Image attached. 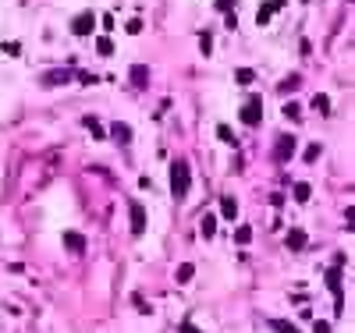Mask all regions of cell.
I'll use <instances>...</instances> for the list:
<instances>
[{
  "label": "cell",
  "mask_w": 355,
  "mask_h": 333,
  "mask_svg": "<svg viewBox=\"0 0 355 333\" xmlns=\"http://www.w3.org/2000/svg\"><path fill=\"white\" fill-rule=\"evenodd\" d=\"M299 114H302V107H299V103H284V117H291V120H299Z\"/></svg>",
  "instance_id": "obj_24"
},
{
  "label": "cell",
  "mask_w": 355,
  "mask_h": 333,
  "mask_svg": "<svg viewBox=\"0 0 355 333\" xmlns=\"http://www.w3.org/2000/svg\"><path fill=\"white\" fill-rule=\"evenodd\" d=\"M316 160H320V142H313L305 149V163H316Z\"/></svg>",
  "instance_id": "obj_27"
},
{
  "label": "cell",
  "mask_w": 355,
  "mask_h": 333,
  "mask_svg": "<svg viewBox=\"0 0 355 333\" xmlns=\"http://www.w3.org/2000/svg\"><path fill=\"white\" fill-rule=\"evenodd\" d=\"M4 53H7V57H22V43H14V39L4 43Z\"/></svg>",
  "instance_id": "obj_26"
},
{
  "label": "cell",
  "mask_w": 355,
  "mask_h": 333,
  "mask_svg": "<svg viewBox=\"0 0 355 333\" xmlns=\"http://www.w3.org/2000/svg\"><path fill=\"white\" fill-rule=\"evenodd\" d=\"M305 241H309V238H305L302 227H291V231L284 234V245H288L291 252H302V248H305Z\"/></svg>",
  "instance_id": "obj_6"
},
{
  "label": "cell",
  "mask_w": 355,
  "mask_h": 333,
  "mask_svg": "<svg viewBox=\"0 0 355 333\" xmlns=\"http://www.w3.org/2000/svg\"><path fill=\"white\" fill-rule=\"evenodd\" d=\"M68 78H71L68 71H47V74H43V85H61V82H68Z\"/></svg>",
  "instance_id": "obj_15"
},
{
  "label": "cell",
  "mask_w": 355,
  "mask_h": 333,
  "mask_svg": "<svg viewBox=\"0 0 355 333\" xmlns=\"http://www.w3.org/2000/svg\"><path fill=\"white\" fill-rule=\"evenodd\" d=\"M284 4V0H274V4H259V11H256V22L259 25H270V18H274V11Z\"/></svg>",
  "instance_id": "obj_7"
},
{
  "label": "cell",
  "mask_w": 355,
  "mask_h": 333,
  "mask_svg": "<svg viewBox=\"0 0 355 333\" xmlns=\"http://www.w3.org/2000/svg\"><path fill=\"white\" fill-rule=\"evenodd\" d=\"M93 25H96V14L93 11H82L75 22H71V32L75 36H93Z\"/></svg>",
  "instance_id": "obj_3"
},
{
  "label": "cell",
  "mask_w": 355,
  "mask_h": 333,
  "mask_svg": "<svg viewBox=\"0 0 355 333\" xmlns=\"http://www.w3.org/2000/svg\"><path fill=\"white\" fill-rule=\"evenodd\" d=\"M96 53H100V57H110V53H114L110 36H100V39H96Z\"/></svg>",
  "instance_id": "obj_19"
},
{
  "label": "cell",
  "mask_w": 355,
  "mask_h": 333,
  "mask_svg": "<svg viewBox=\"0 0 355 333\" xmlns=\"http://www.w3.org/2000/svg\"><path fill=\"white\" fill-rule=\"evenodd\" d=\"M64 248H68V252H82V248H85V238H82L78 231H64Z\"/></svg>",
  "instance_id": "obj_8"
},
{
  "label": "cell",
  "mask_w": 355,
  "mask_h": 333,
  "mask_svg": "<svg viewBox=\"0 0 355 333\" xmlns=\"http://www.w3.org/2000/svg\"><path fill=\"white\" fill-rule=\"evenodd\" d=\"M238 117H242V124H249V128H256V124H259V120H263V99H256V96H253V99H249V103H245V107L238 110Z\"/></svg>",
  "instance_id": "obj_2"
},
{
  "label": "cell",
  "mask_w": 355,
  "mask_h": 333,
  "mask_svg": "<svg viewBox=\"0 0 355 333\" xmlns=\"http://www.w3.org/2000/svg\"><path fill=\"white\" fill-rule=\"evenodd\" d=\"M327 287L334 291V298L341 294V266H330V269H327Z\"/></svg>",
  "instance_id": "obj_11"
},
{
  "label": "cell",
  "mask_w": 355,
  "mask_h": 333,
  "mask_svg": "<svg viewBox=\"0 0 355 333\" xmlns=\"http://www.w3.org/2000/svg\"><path fill=\"white\" fill-rule=\"evenodd\" d=\"M85 128H89V135H93V139H107V135H103V124H100V120L85 117Z\"/></svg>",
  "instance_id": "obj_22"
},
{
  "label": "cell",
  "mask_w": 355,
  "mask_h": 333,
  "mask_svg": "<svg viewBox=\"0 0 355 333\" xmlns=\"http://www.w3.org/2000/svg\"><path fill=\"white\" fill-rule=\"evenodd\" d=\"M234 241H238V245H249V241H253V227L238 223V227H234Z\"/></svg>",
  "instance_id": "obj_14"
},
{
  "label": "cell",
  "mask_w": 355,
  "mask_h": 333,
  "mask_svg": "<svg viewBox=\"0 0 355 333\" xmlns=\"http://www.w3.org/2000/svg\"><path fill=\"white\" fill-rule=\"evenodd\" d=\"M309 195H313V188H309L305 181H299V185H295V202H309Z\"/></svg>",
  "instance_id": "obj_21"
},
{
  "label": "cell",
  "mask_w": 355,
  "mask_h": 333,
  "mask_svg": "<svg viewBox=\"0 0 355 333\" xmlns=\"http://www.w3.org/2000/svg\"><path fill=\"white\" fill-rule=\"evenodd\" d=\"M220 216H224V220H234V216H238V202H234L231 195H220Z\"/></svg>",
  "instance_id": "obj_9"
},
{
  "label": "cell",
  "mask_w": 355,
  "mask_h": 333,
  "mask_svg": "<svg viewBox=\"0 0 355 333\" xmlns=\"http://www.w3.org/2000/svg\"><path fill=\"white\" fill-rule=\"evenodd\" d=\"M178 333H203L196 323H181V330H178Z\"/></svg>",
  "instance_id": "obj_30"
},
{
  "label": "cell",
  "mask_w": 355,
  "mask_h": 333,
  "mask_svg": "<svg viewBox=\"0 0 355 333\" xmlns=\"http://www.w3.org/2000/svg\"><path fill=\"white\" fill-rule=\"evenodd\" d=\"M217 135H220V142H228V145H234V131H231L228 124H220V128H217Z\"/></svg>",
  "instance_id": "obj_25"
},
{
  "label": "cell",
  "mask_w": 355,
  "mask_h": 333,
  "mask_svg": "<svg viewBox=\"0 0 355 333\" xmlns=\"http://www.w3.org/2000/svg\"><path fill=\"white\" fill-rule=\"evenodd\" d=\"M295 145H299V142H295V135H280V139H277V160L288 163L295 156Z\"/></svg>",
  "instance_id": "obj_4"
},
{
  "label": "cell",
  "mask_w": 355,
  "mask_h": 333,
  "mask_svg": "<svg viewBox=\"0 0 355 333\" xmlns=\"http://www.w3.org/2000/svg\"><path fill=\"white\" fill-rule=\"evenodd\" d=\"M313 333H330V323H320V319H316V323H313Z\"/></svg>",
  "instance_id": "obj_31"
},
{
  "label": "cell",
  "mask_w": 355,
  "mask_h": 333,
  "mask_svg": "<svg viewBox=\"0 0 355 333\" xmlns=\"http://www.w3.org/2000/svg\"><path fill=\"white\" fill-rule=\"evenodd\" d=\"M125 28H128L131 36H139V32H142V18H131V22H125Z\"/></svg>",
  "instance_id": "obj_28"
},
{
  "label": "cell",
  "mask_w": 355,
  "mask_h": 333,
  "mask_svg": "<svg viewBox=\"0 0 355 333\" xmlns=\"http://www.w3.org/2000/svg\"><path fill=\"white\" fill-rule=\"evenodd\" d=\"M78 82H82V85H93V82H96V74H89V71H82V74H78Z\"/></svg>",
  "instance_id": "obj_32"
},
{
  "label": "cell",
  "mask_w": 355,
  "mask_h": 333,
  "mask_svg": "<svg viewBox=\"0 0 355 333\" xmlns=\"http://www.w3.org/2000/svg\"><path fill=\"white\" fill-rule=\"evenodd\" d=\"M270 330H277V333H299V326L288 323V319H270Z\"/></svg>",
  "instance_id": "obj_18"
},
{
  "label": "cell",
  "mask_w": 355,
  "mask_h": 333,
  "mask_svg": "<svg viewBox=\"0 0 355 333\" xmlns=\"http://www.w3.org/2000/svg\"><path fill=\"white\" fill-rule=\"evenodd\" d=\"M199 231H203V238H213V234H217V216H213V213H203Z\"/></svg>",
  "instance_id": "obj_13"
},
{
  "label": "cell",
  "mask_w": 355,
  "mask_h": 333,
  "mask_svg": "<svg viewBox=\"0 0 355 333\" xmlns=\"http://www.w3.org/2000/svg\"><path fill=\"white\" fill-rule=\"evenodd\" d=\"M299 85H302V78H299V74H291L288 82H280V93H295Z\"/></svg>",
  "instance_id": "obj_23"
},
{
  "label": "cell",
  "mask_w": 355,
  "mask_h": 333,
  "mask_svg": "<svg viewBox=\"0 0 355 333\" xmlns=\"http://www.w3.org/2000/svg\"><path fill=\"white\" fill-rule=\"evenodd\" d=\"M234 82H238V85H253L256 82V71L253 68H238V71H234Z\"/></svg>",
  "instance_id": "obj_16"
},
{
  "label": "cell",
  "mask_w": 355,
  "mask_h": 333,
  "mask_svg": "<svg viewBox=\"0 0 355 333\" xmlns=\"http://www.w3.org/2000/svg\"><path fill=\"white\" fill-rule=\"evenodd\" d=\"M188 185H192L188 163H185V160H174V163H171V191H174V199H185V195H188Z\"/></svg>",
  "instance_id": "obj_1"
},
{
  "label": "cell",
  "mask_w": 355,
  "mask_h": 333,
  "mask_svg": "<svg viewBox=\"0 0 355 333\" xmlns=\"http://www.w3.org/2000/svg\"><path fill=\"white\" fill-rule=\"evenodd\" d=\"M231 7H234V0H217V11H224V14H228Z\"/></svg>",
  "instance_id": "obj_33"
},
{
  "label": "cell",
  "mask_w": 355,
  "mask_h": 333,
  "mask_svg": "<svg viewBox=\"0 0 355 333\" xmlns=\"http://www.w3.org/2000/svg\"><path fill=\"white\" fill-rule=\"evenodd\" d=\"M345 227H348V231H352V227H355V209L348 206V216H345Z\"/></svg>",
  "instance_id": "obj_35"
},
{
  "label": "cell",
  "mask_w": 355,
  "mask_h": 333,
  "mask_svg": "<svg viewBox=\"0 0 355 333\" xmlns=\"http://www.w3.org/2000/svg\"><path fill=\"white\" fill-rule=\"evenodd\" d=\"M128 74H131V85H139V89H142L146 82H150V68H146V64H135Z\"/></svg>",
  "instance_id": "obj_12"
},
{
  "label": "cell",
  "mask_w": 355,
  "mask_h": 333,
  "mask_svg": "<svg viewBox=\"0 0 355 333\" xmlns=\"http://www.w3.org/2000/svg\"><path fill=\"white\" fill-rule=\"evenodd\" d=\"M199 47H203V53H210V47H213V36H210V32H203V36H199Z\"/></svg>",
  "instance_id": "obj_29"
},
{
  "label": "cell",
  "mask_w": 355,
  "mask_h": 333,
  "mask_svg": "<svg viewBox=\"0 0 355 333\" xmlns=\"http://www.w3.org/2000/svg\"><path fill=\"white\" fill-rule=\"evenodd\" d=\"M128 209H131V234L139 238V234L146 231V206H142V202H131Z\"/></svg>",
  "instance_id": "obj_5"
},
{
  "label": "cell",
  "mask_w": 355,
  "mask_h": 333,
  "mask_svg": "<svg viewBox=\"0 0 355 333\" xmlns=\"http://www.w3.org/2000/svg\"><path fill=\"white\" fill-rule=\"evenodd\" d=\"M313 110H320V114H330V96L316 93V96H313Z\"/></svg>",
  "instance_id": "obj_20"
},
{
  "label": "cell",
  "mask_w": 355,
  "mask_h": 333,
  "mask_svg": "<svg viewBox=\"0 0 355 333\" xmlns=\"http://www.w3.org/2000/svg\"><path fill=\"white\" fill-rule=\"evenodd\" d=\"M192 273H196V266H192V262H181V266H178V273H174V280H178V284H188Z\"/></svg>",
  "instance_id": "obj_17"
},
{
  "label": "cell",
  "mask_w": 355,
  "mask_h": 333,
  "mask_svg": "<svg viewBox=\"0 0 355 333\" xmlns=\"http://www.w3.org/2000/svg\"><path fill=\"white\" fill-rule=\"evenodd\" d=\"M110 135H114V139L121 142V145H128V142H131V128H128V124H121V120H114V124H110Z\"/></svg>",
  "instance_id": "obj_10"
},
{
  "label": "cell",
  "mask_w": 355,
  "mask_h": 333,
  "mask_svg": "<svg viewBox=\"0 0 355 333\" xmlns=\"http://www.w3.org/2000/svg\"><path fill=\"white\" fill-rule=\"evenodd\" d=\"M103 28H107V32H110V28H114V18H110V14H103V18H96Z\"/></svg>",
  "instance_id": "obj_34"
}]
</instances>
